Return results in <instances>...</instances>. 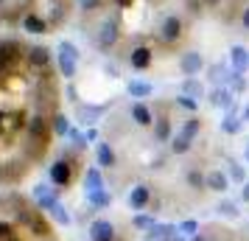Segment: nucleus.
I'll use <instances>...</instances> for the list:
<instances>
[{"label": "nucleus", "mask_w": 249, "mask_h": 241, "mask_svg": "<svg viewBox=\"0 0 249 241\" xmlns=\"http://www.w3.org/2000/svg\"><path fill=\"white\" fill-rule=\"evenodd\" d=\"M59 188H48V185H36L34 188V199L39 210H51V207L59 202Z\"/></svg>", "instance_id": "obj_9"}, {"label": "nucleus", "mask_w": 249, "mask_h": 241, "mask_svg": "<svg viewBox=\"0 0 249 241\" xmlns=\"http://www.w3.org/2000/svg\"><path fill=\"white\" fill-rule=\"evenodd\" d=\"M207 98H210V104L213 107H218V110H235V93L230 90V87H213V90L207 93Z\"/></svg>", "instance_id": "obj_6"}, {"label": "nucleus", "mask_w": 249, "mask_h": 241, "mask_svg": "<svg viewBox=\"0 0 249 241\" xmlns=\"http://www.w3.org/2000/svg\"><path fill=\"white\" fill-rule=\"evenodd\" d=\"M148 202H151V188L148 185H135L129 191V207L132 210H143V207H148Z\"/></svg>", "instance_id": "obj_11"}, {"label": "nucleus", "mask_w": 249, "mask_h": 241, "mask_svg": "<svg viewBox=\"0 0 249 241\" xmlns=\"http://www.w3.org/2000/svg\"><path fill=\"white\" fill-rule=\"evenodd\" d=\"M171 233H177L174 224H154V227L148 230V241H165Z\"/></svg>", "instance_id": "obj_27"}, {"label": "nucleus", "mask_w": 249, "mask_h": 241, "mask_svg": "<svg viewBox=\"0 0 249 241\" xmlns=\"http://www.w3.org/2000/svg\"><path fill=\"white\" fill-rule=\"evenodd\" d=\"M202 68H204V56L199 54V51H185V54L179 56V70L188 76V79L196 76Z\"/></svg>", "instance_id": "obj_7"}, {"label": "nucleus", "mask_w": 249, "mask_h": 241, "mask_svg": "<svg viewBox=\"0 0 249 241\" xmlns=\"http://www.w3.org/2000/svg\"><path fill=\"white\" fill-rule=\"evenodd\" d=\"M230 62H232V70L247 73V70H249V48L232 45V48H230Z\"/></svg>", "instance_id": "obj_14"}, {"label": "nucleus", "mask_w": 249, "mask_h": 241, "mask_svg": "<svg viewBox=\"0 0 249 241\" xmlns=\"http://www.w3.org/2000/svg\"><path fill=\"white\" fill-rule=\"evenodd\" d=\"M182 93H185V95H193V98H204V84L191 76V79L182 81Z\"/></svg>", "instance_id": "obj_25"}, {"label": "nucleus", "mask_w": 249, "mask_h": 241, "mask_svg": "<svg viewBox=\"0 0 249 241\" xmlns=\"http://www.w3.org/2000/svg\"><path fill=\"white\" fill-rule=\"evenodd\" d=\"M84 135H87V143H95V140H98V129L87 127V132H84Z\"/></svg>", "instance_id": "obj_38"}, {"label": "nucleus", "mask_w": 249, "mask_h": 241, "mask_svg": "<svg viewBox=\"0 0 249 241\" xmlns=\"http://www.w3.org/2000/svg\"><path fill=\"white\" fill-rule=\"evenodd\" d=\"M171 118L168 115H162V118H157L154 121V140L157 143H171Z\"/></svg>", "instance_id": "obj_19"}, {"label": "nucleus", "mask_w": 249, "mask_h": 241, "mask_svg": "<svg viewBox=\"0 0 249 241\" xmlns=\"http://www.w3.org/2000/svg\"><path fill=\"white\" fill-rule=\"evenodd\" d=\"M126 62L132 65V70H148L151 68V62H154V51H151L148 45H137V48L129 51Z\"/></svg>", "instance_id": "obj_4"}, {"label": "nucleus", "mask_w": 249, "mask_h": 241, "mask_svg": "<svg viewBox=\"0 0 249 241\" xmlns=\"http://www.w3.org/2000/svg\"><path fill=\"white\" fill-rule=\"evenodd\" d=\"M177 107L188 110V112H199V98H193V95H185V93H179V95H177Z\"/></svg>", "instance_id": "obj_31"}, {"label": "nucleus", "mask_w": 249, "mask_h": 241, "mask_svg": "<svg viewBox=\"0 0 249 241\" xmlns=\"http://www.w3.org/2000/svg\"><path fill=\"white\" fill-rule=\"evenodd\" d=\"M191 241H204V239H202V236H193V239H191Z\"/></svg>", "instance_id": "obj_45"}, {"label": "nucleus", "mask_w": 249, "mask_h": 241, "mask_svg": "<svg viewBox=\"0 0 249 241\" xmlns=\"http://www.w3.org/2000/svg\"><path fill=\"white\" fill-rule=\"evenodd\" d=\"M48 213H51V216L56 219L59 224H65V227H68L70 222H73V219H70V213H68V207L62 205V202H56V205L51 207V210H48Z\"/></svg>", "instance_id": "obj_29"}, {"label": "nucleus", "mask_w": 249, "mask_h": 241, "mask_svg": "<svg viewBox=\"0 0 249 241\" xmlns=\"http://www.w3.org/2000/svg\"><path fill=\"white\" fill-rule=\"evenodd\" d=\"M129 115H132V121H135L137 127H151V124H154V112H151L143 101L132 104V107H129Z\"/></svg>", "instance_id": "obj_12"}, {"label": "nucleus", "mask_w": 249, "mask_h": 241, "mask_svg": "<svg viewBox=\"0 0 249 241\" xmlns=\"http://www.w3.org/2000/svg\"><path fill=\"white\" fill-rule=\"evenodd\" d=\"M126 93L132 95V98H148L151 93H154V84H148V81H129L126 84Z\"/></svg>", "instance_id": "obj_22"}, {"label": "nucleus", "mask_w": 249, "mask_h": 241, "mask_svg": "<svg viewBox=\"0 0 249 241\" xmlns=\"http://www.w3.org/2000/svg\"><path fill=\"white\" fill-rule=\"evenodd\" d=\"M241 25H244V28L249 31V6L244 9V12H241Z\"/></svg>", "instance_id": "obj_39"}, {"label": "nucleus", "mask_w": 249, "mask_h": 241, "mask_svg": "<svg viewBox=\"0 0 249 241\" xmlns=\"http://www.w3.org/2000/svg\"><path fill=\"white\" fill-rule=\"evenodd\" d=\"M182 34H185V25H182V20L177 17V14L165 17V23L160 25V39H162L165 45H174V42H179Z\"/></svg>", "instance_id": "obj_3"}, {"label": "nucleus", "mask_w": 249, "mask_h": 241, "mask_svg": "<svg viewBox=\"0 0 249 241\" xmlns=\"http://www.w3.org/2000/svg\"><path fill=\"white\" fill-rule=\"evenodd\" d=\"M207 191H213V194H227V191H230V174H224L221 168L210 171L207 174Z\"/></svg>", "instance_id": "obj_13"}, {"label": "nucleus", "mask_w": 249, "mask_h": 241, "mask_svg": "<svg viewBox=\"0 0 249 241\" xmlns=\"http://www.w3.org/2000/svg\"><path fill=\"white\" fill-rule=\"evenodd\" d=\"M244 129V121H241V115L235 112V110H230V112L221 118V132L224 135H238Z\"/></svg>", "instance_id": "obj_18"}, {"label": "nucleus", "mask_w": 249, "mask_h": 241, "mask_svg": "<svg viewBox=\"0 0 249 241\" xmlns=\"http://www.w3.org/2000/svg\"><path fill=\"white\" fill-rule=\"evenodd\" d=\"M199 129H202V121H199V118L193 115V118H188V121L182 124V132H179V135H185L188 140H193L196 135H199Z\"/></svg>", "instance_id": "obj_28"}, {"label": "nucleus", "mask_w": 249, "mask_h": 241, "mask_svg": "<svg viewBox=\"0 0 249 241\" xmlns=\"http://www.w3.org/2000/svg\"><path fill=\"white\" fill-rule=\"evenodd\" d=\"M87 196V202H90L92 207H107L109 202H112V194L104 188V191H90V194H84Z\"/></svg>", "instance_id": "obj_26"}, {"label": "nucleus", "mask_w": 249, "mask_h": 241, "mask_svg": "<svg viewBox=\"0 0 249 241\" xmlns=\"http://www.w3.org/2000/svg\"><path fill=\"white\" fill-rule=\"evenodd\" d=\"M215 210H218L221 216H227V219H238V205L235 202H230V199H221Z\"/></svg>", "instance_id": "obj_33"}, {"label": "nucleus", "mask_w": 249, "mask_h": 241, "mask_svg": "<svg viewBox=\"0 0 249 241\" xmlns=\"http://www.w3.org/2000/svg\"><path fill=\"white\" fill-rule=\"evenodd\" d=\"M104 110H107V107H84V104H79V124L92 127V124L104 115Z\"/></svg>", "instance_id": "obj_20"}, {"label": "nucleus", "mask_w": 249, "mask_h": 241, "mask_svg": "<svg viewBox=\"0 0 249 241\" xmlns=\"http://www.w3.org/2000/svg\"><path fill=\"white\" fill-rule=\"evenodd\" d=\"M238 115H241V121L247 124V121H249V104H247V107H244V110H241V112H238Z\"/></svg>", "instance_id": "obj_42"}, {"label": "nucleus", "mask_w": 249, "mask_h": 241, "mask_svg": "<svg viewBox=\"0 0 249 241\" xmlns=\"http://www.w3.org/2000/svg\"><path fill=\"white\" fill-rule=\"evenodd\" d=\"M227 166H230V180H232V183H241V185H244V180H247V171H244L238 163H232V160L227 163Z\"/></svg>", "instance_id": "obj_36"}, {"label": "nucleus", "mask_w": 249, "mask_h": 241, "mask_svg": "<svg viewBox=\"0 0 249 241\" xmlns=\"http://www.w3.org/2000/svg\"><path fill=\"white\" fill-rule=\"evenodd\" d=\"M28 59H31V65H34L36 70H39V68L48 70V62H51V51H48L45 45H34V48H28Z\"/></svg>", "instance_id": "obj_17"}, {"label": "nucleus", "mask_w": 249, "mask_h": 241, "mask_svg": "<svg viewBox=\"0 0 249 241\" xmlns=\"http://www.w3.org/2000/svg\"><path fill=\"white\" fill-rule=\"evenodd\" d=\"M244 160L249 163V146H247V149H244Z\"/></svg>", "instance_id": "obj_44"}, {"label": "nucleus", "mask_w": 249, "mask_h": 241, "mask_svg": "<svg viewBox=\"0 0 249 241\" xmlns=\"http://www.w3.org/2000/svg\"><path fill=\"white\" fill-rule=\"evenodd\" d=\"M191 143L193 140H188L185 135H174L171 138V151L174 154H185V151H191Z\"/></svg>", "instance_id": "obj_30"}, {"label": "nucleus", "mask_w": 249, "mask_h": 241, "mask_svg": "<svg viewBox=\"0 0 249 241\" xmlns=\"http://www.w3.org/2000/svg\"><path fill=\"white\" fill-rule=\"evenodd\" d=\"M118 37H121V31H118V23H115V20H104L101 28H98L95 42H98V48H101V51H109V48H115Z\"/></svg>", "instance_id": "obj_5"}, {"label": "nucleus", "mask_w": 249, "mask_h": 241, "mask_svg": "<svg viewBox=\"0 0 249 241\" xmlns=\"http://www.w3.org/2000/svg\"><path fill=\"white\" fill-rule=\"evenodd\" d=\"M232 73H235V70H227L224 65H218V62L210 65V81H213L215 87H227L230 79H232Z\"/></svg>", "instance_id": "obj_21"}, {"label": "nucleus", "mask_w": 249, "mask_h": 241, "mask_svg": "<svg viewBox=\"0 0 249 241\" xmlns=\"http://www.w3.org/2000/svg\"><path fill=\"white\" fill-rule=\"evenodd\" d=\"M0 3H3V0H0Z\"/></svg>", "instance_id": "obj_46"}, {"label": "nucleus", "mask_w": 249, "mask_h": 241, "mask_svg": "<svg viewBox=\"0 0 249 241\" xmlns=\"http://www.w3.org/2000/svg\"><path fill=\"white\" fill-rule=\"evenodd\" d=\"M51 121H53V135H56V138H70L73 127H70V118H68V115L56 112L53 118H51Z\"/></svg>", "instance_id": "obj_23"}, {"label": "nucleus", "mask_w": 249, "mask_h": 241, "mask_svg": "<svg viewBox=\"0 0 249 241\" xmlns=\"http://www.w3.org/2000/svg\"><path fill=\"white\" fill-rule=\"evenodd\" d=\"M204 6H215V3H221V0H202Z\"/></svg>", "instance_id": "obj_43"}, {"label": "nucleus", "mask_w": 249, "mask_h": 241, "mask_svg": "<svg viewBox=\"0 0 249 241\" xmlns=\"http://www.w3.org/2000/svg\"><path fill=\"white\" fill-rule=\"evenodd\" d=\"M241 202H249V183H244V188H241Z\"/></svg>", "instance_id": "obj_40"}, {"label": "nucleus", "mask_w": 249, "mask_h": 241, "mask_svg": "<svg viewBox=\"0 0 249 241\" xmlns=\"http://www.w3.org/2000/svg\"><path fill=\"white\" fill-rule=\"evenodd\" d=\"M79 48L73 45V42H68V39H62L59 42V70H62V76L65 79H73L76 76V62H79Z\"/></svg>", "instance_id": "obj_1"}, {"label": "nucleus", "mask_w": 249, "mask_h": 241, "mask_svg": "<svg viewBox=\"0 0 249 241\" xmlns=\"http://www.w3.org/2000/svg\"><path fill=\"white\" fill-rule=\"evenodd\" d=\"M48 28H51V20H45L42 14L28 12L23 17V31H28V34H48Z\"/></svg>", "instance_id": "obj_10"}, {"label": "nucleus", "mask_w": 249, "mask_h": 241, "mask_svg": "<svg viewBox=\"0 0 249 241\" xmlns=\"http://www.w3.org/2000/svg\"><path fill=\"white\" fill-rule=\"evenodd\" d=\"M185 180H188V185H191L193 191H207V174H202L199 168H191V171L185 174Z\"/></svg>", "instance_id": "obj_24"}, {"label": "nucleus", "mask_w": 249, "mask_h": 241, "mask_svg": "<svg viewBox=\"0 0 249 241\" xmlns=\"http://www.w3.org/2000/svg\"><path fill=\"white\" fill-rule=\"evenodd\" d=\"M104 188H107V183H104L101 168L90 166V168L84 171V194H90V191H104Z\"/></svg>", "instance_id": "obj_15"}, {"label": "nucleus", "mask_w": 249, "mask_h": 241, "mask_svg": "<svg viewBox=\"0 0 249 241\" xmlns=\"http://www.w3.org/2000/svg\"><path fill=\"white\" fill-rule=\"evenodd\" d=\"M95 157H98V166H101V168H115V166H118L115 149L109 146V143H98V149H95Z\"/></svg>", "instance_id": "obj_16"}, {"label": "nucleus", "mask_w": 249, "mask_h": 241, "mask_svg": "<svg viewBox=\"0 0 249 241\" xmlns=\"http://www.w3.org/2000/svg\"><path fill=\"white\" fill-rule=\"evenodd\" d=\"M177 230H179L182 236H199V222H193V219H188V222H179L177 224Z\"/></svg>", "instance_id": "obj_34"}, {"label": "nucleus", "mask_w": 249, "mask_h": 241, "mask_svg": "<svg viewBox=\"0 0 249 241\" xmlns=\"http://www.w3.org/2000/svg\"><path fill=\"white\" fill-rule=\"evenodd\" d=\"M73 157L70 154H65V157H59L53 166H51V183H53V188H68L70 183H73Z\"/></svg>", "instance_id": "obj_2"}, {"label": "nucleus", "mask_w": 249, "mask_h": 241, "mask_svg": "<svg viewBox=\"0 0 249 241\" xmlns=\"http://www.w3.org/2000/svg\"><path fill=\"white\" fill-rule=\"evenodd\" d=\"M165 241H185V236H182L179 230H177V233H171V236H168Z\"/></svg>", "instance_id": "obj_41"}, {"label": "nucleus", "mask_w": 249, "mask_h": 241, "mask_svg": "<svg viewBox=\"0 0 249 241\" xmlns=\"http://www.w3.org/2000/svg\"><path fill=\"white\" fill-rule=\"evenodd\" d=\"M132 224H135L137 230H151L157 222H154V216H146V213H140V216L132 219Z\"/></svg>", "instance_id": "obj_35"}, {"label": "nucleus", "mask_w": 249, "mask_h": 241, "mask_svg": "<svg viewBox=\"0 0 249 241\" xmlns=\"http://www.w3.org/2000/svg\"><path fill=\"white\" fill-rule=\"evenodd\" d=\"M247 87H249V84H247V76L235 70V73H232V79H230V90L238 95V93H247Z\"/></svg>", "instance_id": "obj_32"}, {"label": "nucleus", "mask_w": 249, "mask_h": 241, "mask_svg": "<svg viewBox=\"0 0 249 241\" xmlns=\"http://www.w3.org/2000/svg\"><path fill=\"white\" fill-rule=\"evenodd\" d=\"M115 224L109 219H95L90 224V241H115Z\"/></svg>", "instance_id": "obj_8"}, {"label": "nucleus", "mask_w": 249, "mask_h": 241, "mask_svg": "<svg viewBox=\"0 0 249 241\" xmlns=\"http://www.w3.org/2000/svg\"><path fill=\"white\" fill-rule=\"evenodd\" d=\"M101 6V0H79V9L81 12H95Z\"/></svg>", "instance_id": "obj_37"}]
</instances>
